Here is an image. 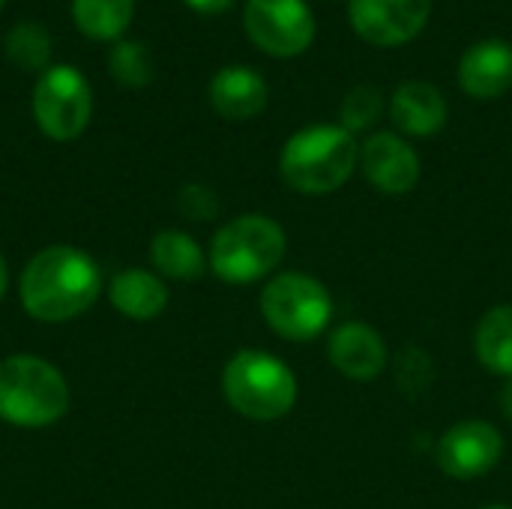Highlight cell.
<instances>
[{"instance_id": "obj_4", "label": "cell", "mask_w": 512, "mask_h": 509, "mask_svg": "<svg viewBox=\"0 0 512 509\" xmlns=\"http://www.w3.org/2000/svg\"><path fill=\"white\" fill-rule=\"evenodd\" d=\"M222 393L240 417L273 423L297 405V375L276 354L246 348L225 363Z\"/></svg>"}, {"instance_id": "obj_21", "label": "cell", "mask_w": 512, "mask_h": 509, "mask_svg": "<svg viewBox=\"0 0 512 509\" xmlns=\"http://www.w3.org/2000/svg\"><path fill=\"white\" fill-rule=\"evenodd\" d=\"M108 72L126 90H141L153 81V54L138 39H117L108 54Z\"/></svg>"}, {"instance_id": "obj_2", "label": "cell", "mask_w": 512, "mask_h": 509, "mask_svg": "<svg viewBox=\"0 0 512 509\" xmlns=\"http://www.w3.org/2000/svg\"><path fill=\"white\" fill-rule=\"evenodd\" d=\"M360 165L357 138L339 123H315L294 132L279 153L282 180L309 198L342 189Z\"/></svg>"}, {"instance_id": "obj_27", "label": "cell", "mask_w": 512, "mask_h": 509, "mask_svg": "<svg viewBox=\"0 0 512 509\" xmlns=\"http://www.w3.org/2000/svg\"><path fill=\"white\" fill-rule=\"evenodd\" d=\"M480 509H512L510 504H486V507H480Z\"/></svg>"}, {"instance_id": "obj_28", "label": "cell", "mask_w": 512, "mask_h": 509, "mask_svg": "<svg viewBox=\"0 0 512 509\" xmlns=\"http://www.w3.org/2000/svg\"><path fill=\"white\" fill-rule=\"evenodd\" d=\"M3 3H6V0H0V9H3Z\"/></svg>"}, {"instance_id": "obj_7", "label": "cell", "mask_w": 512, "mask_h": 509, "mask_svg": "<svg viewBox=\"0 0 512 509\" xmlns=\"http://www.w3.org/2000/svg\"><path fill=\"white\" fill-rule=\"evenodd\" d=\"M33 117L51 141H75L93 117V93L75 66H51L33 90Z\"/></svg>"}, {"instance_id": "obj_9", "label": "cell", "mask_w": 512, "mask_h": 509, "mask_svg": "<svg viewBox=\"0 0 512 509\" xmlns=\"http://www.w3.org/2000/svg\"><path fill=\"white\" fill-rule=\"evenodd\" d=\"M432 15V0H348L354 33L378 48H399L417 39Z\"/></svg>"}, {"instance_id": "obj_12", "label": "cell", "mask_w": 512, "mask_h": 509, "mask_svg": "<svg viewBox=\"0 0 512 509\" xmlns=\"http://www.w3.org/2000/svg\"><path fill=\"white\" fill-rule=\"evenodd\" d=\"M327 357L333 369L348 381H375L390 363V348L375 327L363 321H348L333 330L327 342Z\"/></svg>"}, {"instance_id": "obj_13", "label": "cell", "mask_w": 512, "mask_h": 509, "mask_svg": "<svg viewBox=\"0 0 512 509\" xmlns=\"http://www.w3.org/2000/svg\"><path fill=\"white\" fill-rule=\"evenodd\" d=\"M459 87L474 99H498L512 87V45L504 39H480L459 57Z\"/></svg>"}, {"instance_id": "obj_16", "label": "cell", "mask_w": 512, "mask_h": 509, "mask_svg": "<svg viewBox=\"0 0 512 509\" xmlns=\"http://www.w3.org/2000/svg\"><path fill=\"white\" fill-rule=\"evenodd\" d=\"M108 300L129 321H153L168 306V288L156 273L129 267L108 282Z\"/></svg>"}, {"instance_id": "obj_17", "label": "cell", "mask_w": 512, "mask_h": 509, "mask_svg": "<svg viewBox=\"0 0 512 509\" xmlns=\"http://www.w3.org/2000/svg\"><path fill=\"white\" fill-rule=\"evenodd\" d=\"M150 261L153 267L168 276V279H177V282H192V279H201L204 270L210 267L207 264V255L204 249L198 246V240L186 231H159L150 243Z\"/></svg>"}, {"instance_id": "obj_18", "label": "cell", "mask_w": 512, "mask_h": 509, "mask_svg": "<svg viewBox=\"0 0 512 509\" xmlns=\"http://www.w3.org/2000/svg\"><path fill=\"white\" fill-rule=\"evenodd\" d=\"M474 351L486 372L512 378V303H501L480 318Z\"/></svg>"}, {"instance_id": "obj_6", "label": "cell", "mask_w": 512, "mask_h": 509, "mask_svg": "<svg viewBox=\"0 0 512 509\" xmlns=\"http://www.w3.org/2000/svg\"><path fill=\"white\" fill-rule=\"evenodd\" d=\"M261 315L273 333L288 342H312L333 321L327 285L309 273H276L261 291Z\"/></svg>"}, {"instance_id": "obj_14", "label": "cell", "mask_w": 512, "mask_h": 509, "mask_svg": "<svg viewBox=\"0 0 512 509\" xmlns=\"http://www.w3.org/2000/svg\"><path fill=\"white\" fill-rule=\"evenodd\" d=\"M390 117L402 135L432 138L447 126V99L432 81L408 78L390 96Z\"/></svg>"}, {"instance_id": "obj_22", "label": "cell", "mask_w": 512, "mask_h": 509, "mask_svg": "<svg viewBox=\"0 0 512 509\" xmlns=\"http://www.w3.org/2000/svg\"><path fill=\"white\" fill-rule=\"evenodd\" d=\"M384 114V96L375 84H357L339 105V126L351 135L369 129Z\"/></svg>"}, {"instance_id": "obj_1", "label": "cell", "mask_w": 512, "mask_h": 509, "mask_svg": "<svg viewBox=\"0 0 512 509\" xmlns=\"http://www.w3.org/2000/svg\"><path fill=\"white\" fill-rule=\"evenodd\" d=\"M18 294L33 321L63 324L84 315L99 300L102 273L87 252L75 246H48L27 261Z\"/></svg>"}, {"instance_id": "obj_3", "label": "cell", "mask_w": 512, "mask_h": 509, "mask_svg": "<svg viewBox=\"0 0 512 509\" xmlns=\"http://www.w3.org/2000/svg\"><path fill=\"white\" fill-rule=\"evenodd\" d=\"M69 384L57 366L33 354L0 360V420L21 429H42L66 417Z\"/></svg>"}, {"instance_id": "obj_23", "label": "cell", "mask_w": 512, "mask_h": 509, "mask_svg": "<svg viewBox=\"0 0 512 509\" xmlns=\"http://www.w3.org/2000/svg\"><path fill=\"white\" fill-rule=\"evenodd\" d=\"M177 210L186 216V219H195V222H210L219 216V195L204 186V183H186L180 192H177Z\"/></svg>"}, {"instance_id": "obj_10", "label": "cell", "mask_w": 512, "mask_h": 509, "mask_svg": "<svg viewBox=\"0 0 512 509\" xmlns=\"http://www.w3.org/2000/svg\"><path fill=\"white\" fill-rule=\"evenodd\" d=\"M435 459L450 480H477L504 459V435L489 420H462L441 435Z\"/></svg>"}, {"instance_id": "obj_5", "label": "cell", "mask_w": 512, "mask_h": 509, "mask_svg": "<svg viewBox=\"0 0 512 509\" xmlns=\"http://www.w3.org/2000/svg\"><path fill=\"white\" fill-rule=\"evenodd\" d=\"M288 237L282 225L264 213H243L225 222L210 243V270L231 285L267 279L285 258Z\"/></svg>"}, {"instance_id": "obj_24", "label": "cell", "mask_w": 512, "mask_h": 509, "mask_svg": "<svg viewBox=\"0 0 512 509\" xmlns=\"http://www.w3.org/2000/svg\"><path fill=\"white\" fill-rule=\"evenodd\" d=\"M189 9L201 12V15H222L225 9H231L234 0H183Z\"/></svg>"}, {"instance_id": "obj_26", "label": "cell", "mask_w": 512, "mask_h": 509, "mask_svg": "<svg viewBox=\"0 0 512 509\" xmlns=\"http://www.w3.org/2000/svg\"><path fill=\"white\" fill-rule=\"evenodd\" d=\"M6 288H9V267H6V258L0 255V300L6 294Z\"/></svg>"}, {"instance_id": "obj_11", "label": "cell", "mask_w": 512, "mask_h": 509, "mask_svg": "<svg viewBox=\"0 0 512 509\" xmlns=\"http://www.w3.org/2000/svg\"><path fill=\"white\" fill-rule=\"evenodd\" d=\"M363 177L384 195H408L420 183V156L396 132H375L360 144Z\"/></svg>"}, {"instance_id": "obj_8", "label": "cell", "mask_w": 512, "mask_h": 509, "mask_svg": "<svg viewBox=\"0 0 512 509\" xmlns=\"http://www.w3.org/2000/svg\"><path fill=\"white\" fill-rule=\"evenodd\" d=\"M243 30L264 54L297 57L315 42L318 24L306 0H246Z\"/></svg>"}, {"instance_id": "obj_20", "label": "cell", "mask_w": 512, "mask_h": 509, "mask_svg": "<svg viewBox=\"0 0 512 509\" xmlns=\"http://www.w3.org/2000/svg\"><path fill=\"white\" fill-rule=\"evenodd\" d=\"M3 51H6V60L15 66V69H24V72H45L51 69V36L45 27L39 24H15L9 33H6V42H3Z\"/></svg>"}, {"instance_id": "obj_15", "label": "cell", "mask_w": 512, "mask_h": 509, "mask_svg": "<svg viewBox=\"0 0 512 509\" xmlns=\"http://www.w3.org/2000/svg\"><path fill=\"white\" fill-rule=\"evenodd\" d=\"M270 102V87L261 72L249 66H225L210 81V105L225 120H252Z\"/></svg>"}, {"instance_id": "obj_19", "label": "cell", "mask_w": 512, "mask_h": 509, "mask_svg": "<svg viewBox=\"0 0 512 509\" xmlns=\"http://www.w3.org/2000/svg\"><path fill=\"white\" fill-rule=\"evenodd\" d=\"M135 0H72V18L87 39L117 42L129 30Z\"/></svg>"}, {"instance_id": "obj_25", "label": "cell", "mask_w": 512, "mask_h": 509, "mask_svg": "<svg viewBox=\"0 0 512 509\" xmlns=\"http://www.w3.org/2000/svg\"><path fill=\"white\" fill-rule=\"evenodd\" d=\"M501 411H504L507 420H512V378H507V384L501 390Z\"/></svg>"}]
</instances>
